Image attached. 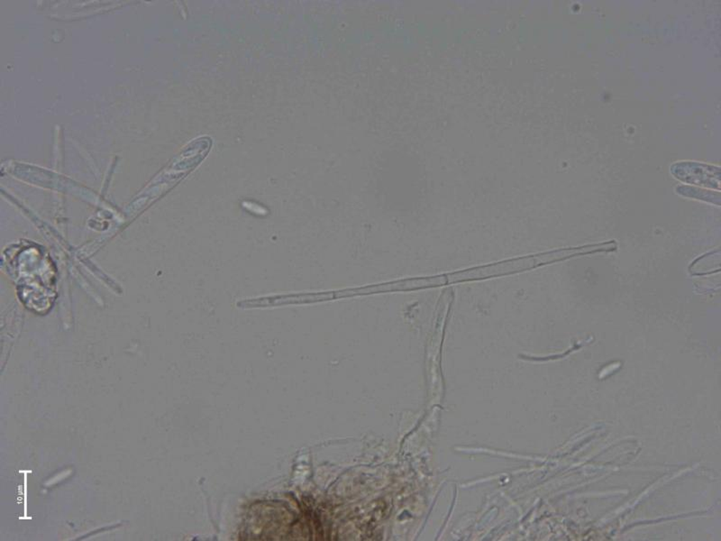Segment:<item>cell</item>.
I'll use <instances>...</instances> for the list:
<instances>
[{
	"mask_svg": "<svg viewBox=\"0 0 721 541\" xmlns=\"http://www.w3.org/2000/svg\"><path fill=\"white\" fill-rule=\"evenodd\" d=\"M671 173L683 183L720 189V167L686 161L673 164Z\"/></svg>",
	"mask_w": 721,
	"mask_h": 541,
	"instance_id": "cell-1",
	"label": "cell"
},
{
	"mask_svg": "<svg viewBox=\"0 0 721 541\" xmlns=\"http://www.w3.org/2000/svg\"><path fill=\"white\" fill-rule=\"evenodd\" d=\"M678 193L683 196L692 197L698 198V200H704L706 201H714L713 198H715V195H719L720 193H714L712 191H702L699 189H695V188L689 187H679L677 188Z\"/></svg>",
	"mask_w": 721,
	"mask_h": 541,
	"instance_id": "cell-2",
	"label": "cell"
}]
</instances>
